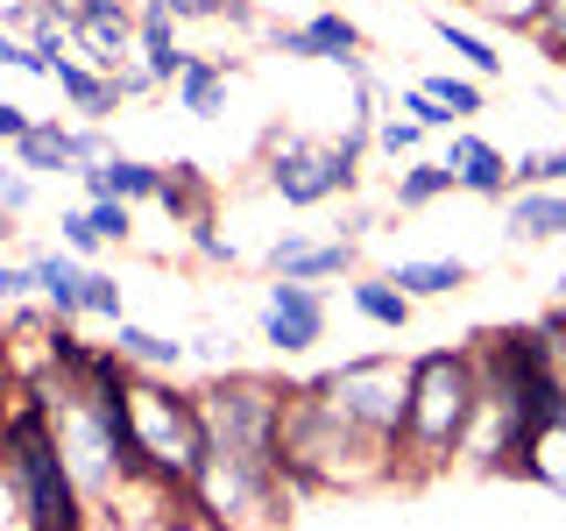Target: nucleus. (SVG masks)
<instances>
[{
  "instance_id": "39",
  "label": "nucleus",
  "mask_w": 566,
  "mask_h": 531,
  "mask_svg": "<svg viewBox=\"0 0 566 531\" xmlns=\"http://www.w3.org/2000/svg\"><path fill=\"white\" fill-rule=\"evenodd\" d=\"M22 298H35L29 291V262H8V256H0V305H22Z\"/></svg>"
},
{
  "instance_id": "18",
  "label": "nucleus",
  "mask_w": 566,
  "mask_h": 531,
  "mask_svg": "<svg viewBox=\"0 0 566 531\" xmlns=\"http://www.w3.org/2000/svg\"><path fill=\"white\" fill-rule=\"evenodd\" d=\"M164 212L177 227H191V220H212V185H206V170L191 164V156H177V164H164Z\"/></svg>"
},
{
  "instance_id": "2",
  "label": "nucleus",
  "mask_w": 566,
  "mask_h": 531,
  "mask_svg": "<svg viewBox=\"0 0 566 531\" xmlns=\"http://www.w3.org/2000/svg\"><path fill=\"white\" fill-rule=\"evenodd\" d=\"M128 418H135V454H142V489L156 496H191V475L212 447L206 412L191 389L128 376Z\"/></svg>"
},
{
  "instance_id": "14",
  "label": "nucleus",
  "mask_w": 566,
  "mask_h": 531,
  "mask_svg": "<svg viewBox=\"0 0 566 531\" xmlns=\"http://www.w3.org/2000/svg\"><path fill=\"white\" fill-rule=\"evenodd\" d=\"M78 185H85V199H128V206H142V199H156L164 191V164H142V156H106V164H93V170H78Z\"/></svg>"
},
{
  "instance_id": "29",
  "label": "nucleus",
  "mask_w": 566,
  "mask_h": 531,
  "mask_svg": "<svg viewBox=\"0 0 566 531\" xmlns=\"http://www.w3.org/2000/svg\"><path fill=\"white\" fill-rule=\"evenodd\" d=\"M482 8V22H495V29H538V14H545V0H474Z\"/></svg>"
},
{
  "instance_id": "13",
  "label": "nucleus",
  "mask_w": 566,
  "mask_h": 531,
  "mask_svg": "<svg viewBox=\"0 0 566 531\" xmlns=\"http://www.w3.org/2000/svg\"><path fill=\"white\" fill-rule=\"evenodd\" d=\"M354 270V241H305V235H283L270 248V277H291V283H326V277H347Z\"/></svg>"
},
{
  "instance_id": "41",
  "label": "nucleus",
  "mask_w": 566,
  "mask_h": 531,
  "mask_svg": "<svg viewBox=\"0 0 566 531\" xmlns=\"http://www.w3.org/2000/svg\"><path fill=\"white\" fill-rule=\"evenodd\" d=\"M114 93H120V100H142V93H156V79H149L142 64H120V71H114Z\"/></svg>"
},
{
  "instance_id": "19",
  "label": "nucleus",
  "mask_w": 566,
  "mask_h": 531,
  "mask_svg": "<svg viewBox=\"0 0 566 531\" xmlns=\"http://www.w3.org/2000/svg\"><path fill=\"white\" fill-rule=\"evenodd\" d=\"M389 283H397L403 298H453L460 283H468V262H447V256H411V262H389Z\"/></svg>"
},
{
  "instance_id": "32",
  "label": "nucleus",
  "mask_w": 566,
  "mask_h": 531,
  "mask_svg": "<svg viewBox=\"0 0 566 531\" xmlns=\"http://www.w3.org/2000/svg\"><path fill=\"white\" fill-rule=\"evenodd\" d=\"M29 206H35V177L22 164H0V212H8V220H22Z\"/></svg>"
},
{
  "instance_id": "30",
  "label": "nucleus",
  "mask_w": 566,
  "mask_h": 531,
  "mask_svg": "<svg viewBox=\"0 0 566 531\" xmlns=\"http://www.w3.org/2000/svg\"><path fill=\"white\" fill-rule=\"evenodd\" d=\"M57 248H71V256H78V262H93L99 256V235H93V220H85V206L78 212H57Z\"/></svg>"
},
{
  "instance_id": "27",
  "label": "nucleus",
  "mask_w": 566,
  "mask_h": 531,
  "mask_svg": "<svg viewBox=\"0 0 566 531\" xmlns=\"http://www.w3.org/2000/svg\"><path fill=\"white\" fill-rule=\"evenodd\" d=\"M510 185H517V191H538V185H566V149H538V156H517V164H510Z\"/></svg>"
},
{
  "instance_id": "7",
  "label": "nucleus",
  "mask_w": 566,
  "mask_h": 531,
  "mask_svg": "<svg viewBox=\"0 0 566 531\" xmlns=\"http://www.w3.org/2000/svg\"><path fill=\"white\" fill-rule=\"evenodd\" d=\"M361 185V164L354 156H340L326 142H297V135H283L276 149H270V191L283 206H326V199H340V191Z\"/></svg>"
},
{
  "instance_id": "40",
  "label": "nucleus",
  "mask_w": 566,
  "mask_h": 531,
  "mask_svg": "<svg viewBox=\"0 0 566 531\" xmlns=\"http://www.w3.org/2000/svg\"><path fill=\"white\" fill-rule=\"evenodd\" d=\"M29 121H35V114H29V106H14V100H0V142H8V149H14V142H22V135H29Z\"/></svg>"
},
{
  "instance_id": "22",
  "label": "nucleus",
  "mask_w": 566,
  "mask_h": 531,
  "mask_svg": "<svg viewBox=\"0 0 566 531\" xmlns=\"http://www.w3.org/2000/svg\"><path fill=\"white\" fill-rule=\"evenodd\" d=\"M432 29H439V43L453 50V64H468V71H474L482 85H489V79H503V58H495V43H489V35L460 29L453 14H432Z\"/></svg>"
},
{
  "instance_id": "9",
  "label": "nucleus",
  "mask_w": 566,
  "mask_h": 531,
  "mask_svg": "<svg viewBox=\"0 0 566 531\" xmlns=\"http://www.w3.org/2000/svg\"><path fill=\"white\" fill-rule=\"evenodd\" d=\"M276 50H283V58H305V64H340L347 79H368L361 29H354L340 8H318V14H305V22L276 29Z\"/></svg>"
},
{
  "instance_id": "20",
  "label": "nucleus",
  "mask_w": 566,
  "mask_h": 531,
  "mask_svg": "<svg viewBox=\"0 0 566 531\" xmlns=\"http://www.w3.org/2000/svg\"><path fill=\"white\" fill-rule=\"evenodd\" d=\"M14 164H22L29 177H43V170H78V164H71V121H29V135L14 142Z\"/></svg>"
},
{
  "instance_id": "26",
  "label": "nucleus",
  "mask_w": 566,
  "mask_h": 531,
  "mask_svg": "<svg viewBox=\"0 0 566 531\" xmlns=\"http://www.w3.org/2000/svg\"><path fill=\"white\" fill-rule=\"evenodd\" d=\"M85 220H93V235L106 248H120V241L135 235V206L128 199H85Z\"/></svg>"
},
{
  "instance_id": "38",
  "label": "nucleus",
  "mask_w": 566,
  "mask_h": 531,
  "mask_svg": "<svg viewBox=\"0 0 566 531\" xmlns=\"http://www.w3.org/2000/svg\"><path fill=\"white\" fill-rule=\"evenodd\" d=\"M185 235H191V248H199L206 262H234V241H220V227H212V220H191Z\"/></svg>"
},
{
  "instance_id": "8",
  "label": "nucleus",
  "mask_w": 566,
  "mask_h": 531,
  "mask_svg": "<svg viewBox=\"0 0 566 531\" xmlns=\"http://www.w3.org/2000/svg\"><path fill=\"white\" fill-rule=\"evenodd\" d=\"M318 341H326V298H318V283L276 277L270 298H262V347H276V354H312Z\"/></svg>"
},
{
  "instance_id": "34",
  "label": "nucleus",
  "mask_w": 566,
  "mask_h": 531,
  "mask_svg": "<svg viewBox=\"0 0 566 531\" xmlns=\"http://www.w3.org/2000/svg\"><path fill=\"white\" fill-rule=\"evenodd\" d=\"M531 35H538L545 58L566 64V0H545V14H538V29H531Z\"/></svg>"
},
{
  "instance_id": "16",
  "label": "nucleus",
  "mask_w": 566,
  "mask_h": 531,
  "mask_svg": "<svg viewBox=\"0 0 566 531\" xmlns=\"http://www.w3.org/2000/svg\"><path fill=\"white\" fill-rule=\"evenodd\" d=\"M510 241H559L566 235V185H538L510 199Z\"/></svg>"
},
{
  "instance_id": "10",
  "label": "nucleus",
  "mask_w": 566,
  "mask_h": 531,
  "mask_svg": "<svg viewBox=\"0 0 566 531\" xmlns=\"http://www.w3.org/2000/svg\"><path fill=\"white\" fill-rule=\"evenodd\" d=\"M439 164H447L453 185L474 191V199H503V191H510V156L495 149V142H482L474 128H453V142H447Z\"/></svg>"
},
{
  "instance_id": "1",
  "label": "nucleus",
  "mask_w": 566,
  "mask_h": 531,
  "mask_svg": "<svg viewBox=\"0 0 566 531\" xmlns=\"http://www.w3.org/2000/svg\"><path fill=\"white\" fill-rule=\"evenodd\" d=\"M474 412H482V368L474 347H432L411 362V412L389 447V475H439L468 447Z\"/></svg>"
},
{
  "instance_id": "3",
  "label": "nucleus",
  "mask_w": 566,
  "mask_h": 531,
  "mask_svg": "<svg viewBox=\"0 0 566 531\" xmlns=\"http://www.w3.org/2000/svg\"><path fill=\"white\" fill-rule=\"evenodd\" d=\"M8 475L14 489H22L29 503V524L35 531H85V518H93V496L78 489V475H71V460L57 447V433H50V412L43 404H14V425H8Z\"/></svg>"
},
{
  "instance_id": "5",
  "label": "nucleus",
  "mask_w": 566,
  "mask_h": 531,
  "mask_svg": "<svg viewBox=\"0 0 566 531\" xmlns=\"http://www.w3.org/2000/svg\"><path fill=\"white\" fill-rule=\"evenodd\" d=\"M283 404H291V383H276V376H220V383L199 389V412H206L212 447L255 460V468H276Z\"/></svg>"
},
{
  "instance_id": "43",
  "label": "nucleus",
  "mask_w": 566,
  "mask_h": 531,
  "mask_svg": "<svg viewBox=\"0 0 566 531\" xmlns=\"http://www.w3.org/2000/svg\"><path fill=\"white\" fill-rule=\"evenodd\" d=\"M8 235H14V220H8V212H0V241H8Z\"/></svg>"
},
{
  "instance_id": "17",
  "label": "nucleus",
  "mask_w": 566,
  "mask_h": 531,
  "mask_svg": "<svg viewBox=\"0 0 566 531\" xmlns=\"http://www.w3.org/2000/svg\"><path fill=\"white\" fill-rule=\"evenodd\" d=\"M227 79H234V64H220V58H185V71H177V106H185L191 121H220V106H227Z\"/></svg>"
},
{
  "instance_id": "15",
  "label": "nucleus",
  "mask_w": 566,
  "mask_h": 531,
  "mask_svg": "<svg viewBox=\"0 0 566 531\" xmlns=\"http://www.w3.org/2000/svg\"><path fill=\"white\" fill-rule=\"evenodd\" d=\"M50 85H57V93L71 100V114H85V121H106L120 106V93H114V79H106V71H93V64H78L64 50L57 64H50Z\"/></svg>"
},
{
  "instance_id": "6",
  "label": "nucleus",
  "mask_w": 566,
  "mask_h": 531,
  "mask_svg": "<svg viewBox=\"0 0 566 531\" xmlns=\"http://www.w3.org/2000/svg\"><path fill=\"white\" fill-rule=\"evenodd\" d=\"M185 503L199 510V524H212V531H248V524L283 518V475L276 468H255V460H241V454L206 447Z\"/></svg>"
},
{
  "instance_id": "24",
  "label": "nucleus",
  "mask_w": 566,
  "mask_h": 531,
  "mask_svg": "<svg viewBox=\"0 0 566 531\" xmlns=\"http://www.w3.org/2000/svg\"><path fill=\"white\" fill-rule=\"evenodd\" d=\"M354 312H361L368 326H382V333H403V326H411V298H403L389 277H368V283H354Z\"/></svg>"
},
{
  "instance_id": "36",
  "label": "nucleus",
  "mask_w": 566,
  "mask_h": 531,
  "mask_svg": "<svg viewBox=\"0 0 566 531\" xmlns=\"http://www.w3.org/2000/svg\"><path fill=\"white\" fill-rule=\"evenodd\" d=\"M0 531H35L22 489H14V475H8V460H0Z\"/></svg>"
},
{
  "instance_id": "28",
  "label": "nucleus",
  "mask_w": 566,
  "mask_h": 531,
  "mask_svg": "<svg viewBox=\"0 0 566 531\" xmlns=\"http://www.w3.org/2000/svg\"><path fill=\"white\" fill-rule=\"evenodd\" d=\"M85 319H106V326L128 319V291H120L106 270H85Z\"/></svg>"
},
{
  "instance_id": "21",
  "label": "nucleus",
  "mask_w": 566,
  "mask_h": 531,
  "mask_svg": "<svg viewBox=\"0 0 566 531\" xmlns=\"http://www.w3.org/2000/svg\"><path fill=\"white\" fill-rule=\"evenodd\" d=\"M114 354L128 368H177L185 362V341H164V333L135 326V319H114Z\"/></svg>"
},
{
  "instance_id": "31",
  "label": "nucleus",
  "mask_w": 566,
  "mask_h": 531,
  "mask_svg": "<svg viewBox=\"0 0 566 531\" xmlns=\"http://www.w3.org/2000/svg\"><path fill=\"white\" fill-rule=\"evenodd\" d=\"M106 156H114V135H106L99 121H78V128H71V164L93 170V164H106Z\"/></svg>"
},
{
  "instance_id": "42",
  "label": "nucleus",
  "mask_w": 566,
  "mask_h": 531,
  "mask_svg": "<svg viewBox=\"0 0 566 531\" xmlns=\"http://www.w3.org/2000/svg\"><path fill=\"white\" fill-rule=\"evenodd\" d=\"M43 8H50V14H57V22H71V14H78V8H85V0H43Z\"/></svg>"
},
{
  "instance_id": "33",
  "label": "nucleus",
  "mask_w": 566,
  "mask_h": 531,
  "mask_svg": "<svg viewBox=\"0 0 566 531\" xmlns=\"http://www.w3.org/2000/svg\"><path fill=\"white\" fill-rule=\"evenodd\" d=\"M403 114H411L424 135H432V128H460V121H453V114H447V106H439L432 93H424V85H403Z\"/></svg>"
},
{
  "instance_id": "37",
  "label": "nucleus",
  "mask_w": 566,
  "mask_h": 531,
  "mask_svg": "<svg viewBox=\"0 0 566 531\" xmlns=\"http://www.w3.org/2000/svg\"><path fill=\"white\" fill-rule=\"evenodd\" d=\"M376 142H382L389 156H411L418 142H424V128H418V121H376Z\"/></svg>"
},
{
  "instance_id": "35",
  "label": "nucleus",
  "mask_w": 566,
  "mask_h": 531,
  "mask_svg": "<svg viewBox=\"0 0 566 531\" xmlns=\"http://www.w3.org/2000/svg\"><path fill=\"white\" fill-rule=\"evenodd\" d=\"M0 71H29V79H50V64L35 58V50H29L14 29H0Z\"/></svg>"
},
{
  "instance_id": "4",
  "label": "nucleus",
  "mask_w": 566,
  "mask_h": 531,
  "mask_svg": "<svg viewBox=\"0 0 566 531\" xmlns=\"http://www.w3.org/2000/svg\"><path fill=\"white\" fill-rule=\"evenodd\" d=\"M333 418H347L354 433H368L376 447H397L403 412H411V362L397 354H354V362L326 368L318 383H305Z\"/></svg>"
},
{
  "instance_id": "11",
  "label": "nucleus",
  "mask_w": 566,
  "mask_h": 531,
  "mask_svg": "<svg viewBox=\"0 0 566 531\" xmlns=\"http://www.w3.org/2000/svg\"><path fill=\"white\" fill-rule=\"evenodd\" d=\"M135 58H142V71H149L156 85H177V71H185V58H191V50L177 43V14L164 8V0H142L135 8Z\"/></svg>"
},
{
  "instance_id": "23",
  "label": "nucleus",
  "mask_w": 566,
  "mask_h": 531,
  "mask_svg": "<svg viewBox=\"0 0 566 531\" xmlns=\"http://www.w3.org/2000/svg\"><path fill=\"white\" fill-rule=\"evenodd\" d=\"M453 185V170L439 164V156H418V164H403L397 170V212H418V206H432V199H447Z\"/></svg>"
},
{
  "instance_id": "25",
  "label": "nucleus",
  "mask_w": 566,
  "mask_h": 531,
  "mask_svg": "<svg viewBox=\"0 0 566 531\" xmlns=\"http://www.w3.org/2000/svg\"><path fill=\"white\" fill-rule=\"evenodd\" d=\"M418 85L447 106L453 121H468V114H482V106H489V85L482 79H460V71H432V79H418Z\"/></svg>"
},
{
  "instance_id": "12",
  "label": "nucleus",
  "mask_w": 566,
  "mask_h": 531,
  "mask_svg": "<svg viewBox=\"0 0 566 531\" xmlns=\"http://www.w3.org/2000/svg\"><path fill=\"white\" fill-rule=\"evenodd\" d=\"M29 291L50 305V319H85V262L71 248H43L29 256Z\"/></svg>"
}]
</instances>
